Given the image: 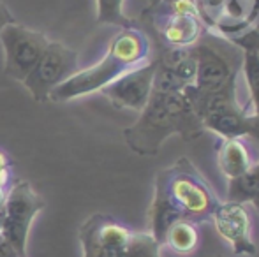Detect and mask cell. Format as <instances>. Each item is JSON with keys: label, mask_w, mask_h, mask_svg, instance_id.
<instances>
[{"label": "cell", "mask_w": 259, "mask_h": 257, "mask_svg": "<svg viewBox=\"0 0 259 257\" xmlns=\"http://www.w3.org/2000/svg\"><path fill=\"white\" fill-rule=\"evenodd\" d=\"M97 23L133 27V21L123 14V0H97Z\"/></svg>", "instance_id": "cell-17"}, {"label": "cell", "mask_w": 259, "mask_h": 257, "mask_svg": "<svg viewBox=\"0 0 259 257\" xmlns=\"http://www.w3.org/2000/svg\"><path fill=\"white\" fill-rule=\"evenodd\" d=\"M152 44L148 35L138 27H125L109 41L104 57L90 67L78 69L67 81L52 92L50 100L69 102L101 92L125 72L150 60Z\"/></svg>", "instance_id": "cell-3"}, {"label": "cell", "mask_w": 259, "mask_h": 257, "mask_svg": "<svg viewBox=\"0 0 259 257\" xmlns=\"http://www.w3.org/2000/svg\"><path fill=\"white\" fill-rule=\"evenodd\" d=\"M160 241L155 240L150 231H138L131 233L123 257H160Z\"/></svg>", "instance_id": "cell-16"}, {"label": "cell", "mask_w": 259, "mask_h": 257, "mask_svg": "<svg viewBox=\"0 0 259 257\" xmlns=\"http://www.w3.org/2000/svg\"><path fill=\"white\" fill-rule=\"evenodd\" d=\"M46 202L42 195L25 180H14L6 194L2 210L0 234L9 241L18 255H27L28 233L34 219L45 210Z\"/></svg>", "instance_id": "cell-5"}, {"label": "cell", "mask_w": 259, "mask_h": 257, "mask_svg": "<svg viewBox=\"0 0 259 257\" xmlns=\"http://www.w3.org/2000/svg\"><path fill=\"white\" fill-rule=\"evenodd\" d=\"M205 132L201 118L192 110L184 92L162 93L152 90L147 106L140 111V118L123 129V137L134 153L154 157L171 136L192 141Z\"/></svg>", "instance_id": "cell-2"}, {"label": "cell", "mask_w": 259, "mask_h": 257, "mask_svg": "<svg viewBox=\"0 0 259 257\" xmlns=\"http://www.w3.org/2000/svg\"><path fill=\"white\" fill-rule=\"evenodd\" d=\"M201 122L205 130L213 132L221 139L247 136L249 132V115H245L242 110H226L211 113L206 115Z\"/></svg>", "instance_id": "cell-13"}, {"label": "cell", "mask_w": 259, "mask_h": 257, "mask_svg": "<svg viewBox=\"0 0 259 257\" xmlns=\"http://www.w3.org/2000/svg\"><path fill=\"white\" fill-rule=\"evenodd\" d=\"M160 2H166V0H148V6L145 7V9H150V7H154V6H157V4H160Z\"/></svg>", "instance_id": "cell-23"}, {"label": "cell", "mask_w": 259, "mask_h": 257, "mask_svg": "<svg viewBox=\"0 0 259 257\" xmlns=\"http://www.w3.org/2000/svg\"><path fill=\"white\" fill-rule=\"evenodd\" d=\"M0 44L6 57L4 74L23 83L48 48L50 39L42 32L32 30L14 21L0 32Z\"/></svg>", "instance_id": "cell-6"}, {"label": "cell", "mask_w": 259, "mask_h": 257, "mask_svg": "<svg viewBox=\"0 0 259 257\" xmlns=\"http://www.w3.org/2000/svg\"><path fill=\"white\" fill-rule=\"evenodd\" d=\"M250 202H252V204H254V208L259 210V192H257L256 195H254V199H252V201H250Z\"/></svg>", "instance_id": "cell-24"}, {"label": "cell", "mask_w": 259, "mask_h": 257, "mask_svg": "<svg viewBox=\"0 0 259 257\" xmlns=\"http://www.w3.org/2000/svg\"><path fill=\"white\" fill-rule=\"evenodd\" d=\"M6 190H0V212L4 210V201H6Z\"/></svg>", "instance_id": "cell-22"}, {"label": "cell", "mask_w": 259, "mask_h": 257, "mask_svg": "<svg viewBox=\"0 0 259 257\" xmlns=\"http://www.w3.org/2000/svg\"><path fill=\"white\" fill-rule=\"evenodd\" d=\"M210 220L213 222L219 236L231 245L236 255H254L257 252V247L250 238L252 220L245 204L233 201L219 202Z\"/></svg>", "instance_id": "cell-10"}, {"label": "cell", "mask_w": 259, "mask_h": 257, "mask_svg": "<svg viewBox=\"0 0 259 257\" xmlns=\"http://www.w3.org/2000/svg\"><path fill=\"white\" fill-rule=\"evenodd\" d=\"M259 192V166L252 168L250 171L229 180L228 187V201L233 202H250L254 195Z\"/></svg>", "instance_id": "cell-15"}, {"label": "cell", "mask_w": 259, "mask_h": 257, "mask_svg": "<svg viewBox=\"0 0 259 257\" xmlns=\"http://www.w3.org/2000/svg\"><path fill=\"white\" fill-rule=\"evenodd\" d=\"M9 23H14V18H13V14H11L9 7L0 0V32H2Z\"/></svg>", "instance_id": "cell-19"}, {"label": "cell", "mask_w": 259, "mask_h": 257, "mask_svg": "<svg viewBox=\"0 0 259 257\" xmlns=\"http://www.w3.org/2000/svg\"><path fill=\"white\" fill-rule=\"evenodd\" d=\"M201 243V234H199L198 224L191 220H177L164 234L162 245H166L169 250L180 255H189L198 250Z\"/></svg>", "instance_id": "cell-14"}, {"label": "cell", "mask_w": 259, "mask_h": 257, "mask_svg": "<svg viewBox=\"0 0 259 257\" xmlns=\"http://www.w3.org/2000/svg\"><path fill=\"white\" fill-rule=\"evenodd\" d=\"M219 199L189 159L182 157L155 178L150 204V233L162 245L164 234L177 220L199 224L210 220Z\"/></svg>", "instance_id": "cell-1"}, {"label": "cell", "mask_w": 259, "mask_h": 257, "mask_svg": "<svg viewBox=\"0 0 259 257\" xmlns=\"http://www.w3.org/2000/svg\"><path fill=\"white\" fill-rule=\"evenodd\" d=\"M196 59L194 88L199 93H213L224 88L240 72L243 52L229 39L205 30L199 41L191 46Z\"/></svg>", "instance_id": "cell-4"}, {"label": "cell", "mask_w": 259, "mask_h": 257, "mask_svg": "<svg viewBox=\"0 0 259 257\" xmlns=\"http://www.w3.org/2000/svg\"><path fill=\"white\" fill-rule=\"evenodd\" d=\"M23 257H27V255H23Z\"/></svg>", "instance_id": "cell-25"}, {"label": "cell", "mask_w": 259, "mask_h": 257, "mask_svg": "<svg viewBox=\"0 0 259 257\" xmlns=\"http://www.w3.org/2000/svg\"><path fill=\"white\" fill-rule=\"evenodd\" d=\"M131 233L113 217L96 213L79 227L83 257H123Z\"/></svg>", "instance_id": "cell-8"}, {"label": "cell", "mask_w": 259, "mask_h": 257, "mask_svg": "<svg viewBox=\"0 0 259 257\" xmlns=\"http://www.w3.org/2000/svg\"><path fill=\"white\" fill-rule=\"evenodd\" d=\"M247 136H250L259 144V117H249V132H247Z\"/></svg>", "instance_id": "cell-20"}, {"label": "cell", "mask_w": 259, "mask_h": 257, "mask_svg": "<svg viewBox=\"0 0 259 257\" xmlns=\"http://www.w3.org/2000/svg\"><path fill=\"white\" fill-rule=\"evenodd\" d=\"M157 60L152 59L147 64L125 72L113 83L104 86L101 93L118 110H131L140 113L147 106L154 90V74Z\"/></svg>", "instance_id": "cell-9"}, {"label": "cell", "mask_w": 259, "mask_h": 257, "mask_svg": "<svg viewBox=\"0 0 259 257\" xmlns=\"http://www.w3.org/2000/svg\"><path fill=\"white\" fill-rule=\"evenodd\" d=\"M11 159L7 157V153L6 151H2L0 150V169H4V168H11Z\"/></svg>", "instance_id": "cell-21"}, {"label": "cell", "mask_w": 259, "mask_h": 257, "mask_svg": "<svg viewBox=\"0 0 259 257\" xmlns=\"http://www.w3.org/2000/svg\"><path fill=\"white\" fill-rule=\"evenodd\" d=\"M78 69V53L74 49L58 41H50L39 62L23 79V85L34 100L46 102L53 90L67 81Z\"/></svg>", "instance_id": "cell-7"}, {"label": "cell", "mask_w": 259, "mask_h": 257, "mask_svg": "<svg viewBox=\"0 0 259 257\" xmlns=\"http://www.w3.org/2000/svg\"><path fill=\"white\" fill-rule=\"evenodd\" d=\"M143 18L152 21L159 46L166 48H191L206 30L198 16H169L157 11H143Z\"/></svg>", "instance_id": "cell-11"}, {"label": "cell", "mask_w": 259, "mask_h": 257, "mask_svg": "<svg viewBox=\"0 0 259 257\" xmlns=\"http://www.w3.org/2000/svg\"><path fill=\"white\" fill-rule=\"evenodd\" d=\"M217 162L222 175L228 180H233L259 164V144L250 136L221 139L217 148Z\"/></svg>", "instance_id": "cell-12"}, {"label": "cell", "mask_w": 259, "mask_h": 257, "mask_svg": "<svg viewBox=\"0 0 259 257\" xmlns=\"http://www.w3.org/2000/svg\"><path fill=\"white\" fill-rule=\"evenodd\" d=\"M14 183V176H13V168H4L0 169V190H9L11 185Z\"/></svg>", "instance_id": "cell-18"}]
</instances>
